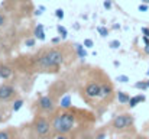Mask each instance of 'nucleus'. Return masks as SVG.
Wrapping results in <instances>:
<instances>
[{"mask_svg":"<svg viewBox=\"0 0 149 139\" xmlns=\"http://www.w3.org/2000/svg\"><path fill=\"white\" fill-rule=\"evenodd\" d=\"M75 125V115L72 112H62L56 115L52 120V129L58 135H67L72 131Z\"/></svg>","mask_w":149,"mask_h":139,"instance_id":"obj_1","label":"nucleus"},{"mask_svg":"<svg viewBox=\"0 0 149 139\" xmlns=\"http://www.w3.org/2000/svg\"><path fill=\"white\" fill-rule=\"evenodd\" d=\"M64 62V54L59 49H48L45 51L39 58H38V67L51 70V68H58Z\"/></svg>","mask_w":149,"mask_h":139,"instance_id":"obj_2","label":"nucleus"},{"mask_svg":"<svg viewBox=\"0 0 149 139\" xmlns=\"http://www.w3.org/2000/svg\"><path fill=\"white\" fill-rule=\"evenodd\" d=\"M52 123H49L45 117L38 116L33 120V132L39 136V138H48L52 132Z\"/></svg>","mask_w":149,"mask_h":139,"instance_id":"obj_3","label":"nucleus"},{"mask_svg":"<svg viewBox=\"0 0 149 139\" xmlns=\"http://www.w3.org/2000/svg\"><path fill=\"white\" fill-rule=\"evenodd\" d=\"M135 122V117L129 113H122V115H117L113 120H111V128L116 129V131H123V129H127L133 125Z\"/></svg>","mask_w":149,"mask_h":139,"instance_id":"obj_4","label":"nucleus"},{"mask_svg":"<svg viewBox=\"0 0 149 139\" xmlns=\"http://www.w3.org/2000/svg\"><path fill=\"white\" fill-rule=\"evenodd\" d=\"M38 107L41 112L44 113H52L54 109H55V100L51 97V96H42L39 97V100L36 101Z\"/></svg>","mask_w":149,"mask_h":139,"instance_id":"obj_5","label":"nucleus"},{"mask_svg":"<svg viewBox=\"0 0 149 139\" xmlns=\"http://www.w3.org/2000/svg\"><path fill=\"white\" fill-rule=\"evenodd\" d=\"M15 96H16V89L12 84H7V83L0 84V101L1 103L10 101Z\"/></svg>","mask_w":149,"mask_h":139,"instance_id":"obj_6","label":"nucleus"},{"mask_svg":"<svg viewBox=\"0 0 149 139\" xmlns=\"http://www.w3.org/2000/svg\"><path fill=\"white\" fill-rule=\"evenodd\" d=\"M84 94L88 98H97L101 96V84L100 83H88L84 89Z\"/></svg>","mask_w":149,"mask_h":139,"instance_id":"obj_7","label":"nucleus"},{"mask_svg":"<svg viewBox=\"0 0 149 139\" xmlns=\"http://www.w3.org/2000/svg\"><path fill=\"white\" fill-rule=\"evenodd\" d=\"M12 74H13L12 67H9V65H6V64H1V65H0V78H1V80H9V78L12 77Z\"/></svg>","mask_w":149,"mask_h":139,"instance_id":"obj_8","label":"nucleus"},{"mask_svg":"<svg viewBox=\"0 0 149 139\" xmlns=\"http://www.w3.org/2000/svg\"><path fill=\"white\" fill-rule=\"evenodd\" d=\"M146 100V97L143 96V94H138V96H133V97H130V101H129V107L130 109H133V107H136L139 103H143Z\"/></svg>","mask_w":149,"mask_h":139,"instance_id":"obj_9","label":"nucleus"},{"mask_svg":"<svg viewBox=\"0 0 149 139\" xmlns=\"http://www.w3.org/2000/svg\"><path fill=\"white\" fill-rule=\"evenodd\" d=\"M33 35H35V38L36 39H39V41H45V32H44V25H38L36 28H35V31H33Z\"/></svg>","mask_w":149,"mask_h":139,"instance_id":"obj_10","label":"nucleus"},{"mask_svg":"<svg viewBox=\"0 0 149 139\" xmlns=\"http://www.w3.org/2000/svg\"><path fill=\"white\" fill-rule=\"evenodd\" d=\"M74 49H75L78 58H81V59L87 58V51H86V46L84 45H81V44H75V45H74Z\"/></svg>","mask_w":149,"mask_h":139,"instance_id":"obj_11","label":"nucleus"},{"mask_svg":"<svg viewBox=\"0 0 149 139\" xmlns=\"http://www.w3.org/2000/svg\"><path fill=\"white\" fill-rule=\"evenodd\" d=\"M117 100H119V103H122V104H129L130 96L125 92H119L117 93Z\"/></svg>","mask_w":149,"mask_h":139,"instance_id":"obj_12","label":"nucleus"},{"mask_svg":"<svg viewBox=\"0 0 149 139\" xmlns=\"http://www.w3.org/2000/svg\"><path fill=\"white\" fill-rule=\"evenodd\" d=\"M113 92V89H111V86L110 84H101V98H106L107 96H110Z\"/></svg>","mask_w":149,"mask_h":139,"instance_id":"obj_13","label":"nucleus"},{"mask_svg":"<svg viewBox=\"0 0 149 139\" xmlns=\"http://www.w3.org/2000/svg\"><path fill=\"white\" fill-rule=\"evenodd\" d=\"M22 106H23V100H22V98H17V100H15V103H13V106H12V110H13V112H19V110L22 109Z\"/></svg>","mask_w":149,"mask_h":139,"instance_id":"obj_14","label":"nucleus"},{"mask_svg":"<svg viewBox=\"0 0 149 139\" xmlns=\"http://www.w3.org/2000/svg\"><path fill=\"white\" fill-rule=\"evenodd\" d=\"M135 89H138V90H148L149 89V86H148V83L146 81H136L135 83Z\"/></svg>","mask_w":149,"mask_h":139,"instance_id":"obj_15","label":"nucleus"},{"mask_svg":"<svg viewBox=\"0 0 149 139\" xmlns=\"http://www.w3.org/2000/svg\"><path fill=\"white\" fill-rule=\"evenodd\" d=\"M56 31H58V34H59V36H61L62 39H65V38L68 36V32H67V29H65L64 26L58 25V26H56Z\"/></svg>","mask_w":149,"mask_h":139,"instance_id":"obj_16","label":"nucleus"},{"mask_svg":"<svg viewBox=\"0 0 149 139\" xmlns=\"http://www.w3.org/2000/svg\"><path fill=\"white\" fill-rule=\"evenodd\" d=\"M97 32H99V35L101 38H106L109 35V29L106 26H97Z\"/></svg>","mask_w":149,"mask_h":139,"instance_id":"obj_17","label":"nucleus"},{"mask_svg":"<svg viewBox=\"0 0 149 139\" xmlns=\"http://www.w3.org/2000/svg\"><path fill=\"white\" fill-rule=\"evenodd\" d=\"M109 46H110L111 49H117V48L120 46V41H119V39H113V41L109 44Z\"/></svg>","mask_w":149,"mask_h":139,"instance_id":"obj_18","label":"nucleus"},{"mask_svg":"<svg viewBox=\"0 0 149 139\" xmlns=\"http://www.w3.org/2000/svg\"><path fill=\"white\" fill-rule=\"evenodd\" d=\"M83 45L86 46V48H93V46H94V42H93V39L87 38V39H84V44H83Z\"/></svg>","mask_w":149,"mask_h":139,"instance_id":"obj_19","label":"nucleus"},{"mask_svg":"<svg viewBox=\"0 0 149 139\" xmlns=\"http://www.w3.org/2000/svg\"><path fill=\"white\" fill-rule=\"evenodd\" d=\"M116 80H117L119 83H127V81H129V77H127V75H117Z\"/></svg>","mask_w":149,"mask_h":139,"instance_id":"obj_20","label":"nucleus"},{"mask_svg":"<svg viewBox=\"0 0 149 139\" xmlns=\"http://www.w3.org/2000/svg\"><path fill=\"white\" fill-rule=\"evenodd\" d=\"M55 16L62 20V19H64V10H62V9H56V10H55Z\"/></svg>","mask_w":149,"mask_h":139,"instance_id":"obj_21","label":"nucleus"},{"mask_svg":"<svg viewBox=\"0 0 149 139\" xmlns=\"http://www.w3.org/2000/svg\"><path fill=\"white\" fill-rule=\"evenodd\" d=\"M0 139H10V133L7 131H0Z\"/></svg>","mask_w":149,"mask_h":139,"instance_id":"obj_22","label":"nucleus"},{"mask_svg":"<svg viewBox=\"0 0 149 139\" xmlns=\"http://www.w3.org/2000/svg\"><path fill=\"white\" fill-rule=\"evenodd\" d=\"M35 39H36V38H29V39H26V41H25V45L26 46H35Z\"/></svg>","mask_w":149,"mask_h":139,"instance_id":"obj_23","label":"nucleus"},{"mask_svg":"<svg viewBox=\"0 0 149 139\" xmlns=\"http://www.w3.org/2000/svg\"><path fill=\"white\" fill-rule=\"evenodd\" d=\"M138 9H139V12H148L149 6H148V4H145V3H141Z\"/></svg>","mask_w":149,"mask_h":139,"instance_id":"obj_24","label":"nucleus"},{"mask_svg":"<svg viewBox=\"0 0 149 139\" xmlns=\"http://www.w3.org/2000/svg\"><path fill=\"white\" fill-rule=\"evenodd\" d=\"M103 6H104V9H107V10H110V9H111V0H104V3H103Z\"/></svg>","mask_w":149,"mask_h":139,"instance_id":"obj_25","label":"nucleus"},{"mask_svg":"<svg viewBox=\"0 0 149 139\" xmlns=\"http://www.w3.org/2000/svg\"><path fill=\"white\" fill-rule=\"evenodd\" d=\"M61 103H62V106H64V107H68V106H70V96H67Z\"/></svg>","mask_w":149,"mask_h":139,"instance_id":"obj_26","label":"nucleus"},{"mask_svg":"<svg viewBox=\"0 0 149 139\" xmlns=\"http://www.w3.org/2000/svg\"><path fill=\"white\" fill-rule=\"evenodd\" d=\"M4 23H6V16L3 13H0V28L4 26Z\"/></svg>","mask_w":149,"mask_h":139,"instance_id":"obj_27","label":"nucleus"},{"mask_svg":"<svg viewBox=\"0 0 149 139\" xmlns=\"http://www.w3.org/2000/svg\"><path fill=\"white\" fill-rule=\"evenodd\" d=\"M141 31H142V34H143L145 36H149V28H146V26H143V28H142Z\"/></svg>","mask_w":149,"mask_h":139,"instance_id":"obj_28","label":"nucleus"},{"mask_svg":"<svg viewBox=\"0 0 149 139\" xmlns=\"http://www.w3.org/2000/svg\"><path fill=\"white\" fill-rule=\"evenodd\" d=\"M142 41H143L145 45H149V36H145V35H143V36H142Z\"/></svg>","mask_w":149,"mask_h":139,"instance_id":"obj_29","label":"nucleus"},{"mask_svg":"<svg viewBox=\"0 0 149 139\" xmlns=\"http://www.w3.org/2000/svg\"><path fill=\"white\" fill-rule=\"evenodd\" d=\"M59 41H61V36H56V38H54V39H52V44H58Z\"/></svg>","mask_w":149,"mask_h":139,"instance_id":"obj_30","label":"nucleus"},{"mask_svg":"<svg viewBox=\"0 0 149 139\" xmlns=\"http://www.w3.org/2000/svg\"><path fill=\"white\" fill-rule=\"evenodd\" d=\"M96 139H106V133H99L96 136Z\"/></svg>","mask_w":149,"mask_h":139,"instance_id":"obj_31","label":"nucleus"},{"mask_svg":"<svg viewBox=\"0 0 149 139\" xmlns=\"http://www.w3.org/2000/svg\"><path fill=\"white\" fill-rule=\"evenodd\" d=\"M143 51H145L146 55H149V45H145V49H143Z\"/></svg>","mask_w":149,"mask_h":139,"instance_id":"obj_32","label":"nucleus"},{"mask_svg":"<svg viewBox=\"0 0 149 139\" xmlns=\"http://www.w3.org/2000/svg\"><path fill=\"white\" fill-rule=\"evenodd\" d=\"M35 15H36V16H41V15H42V10H41V9H38V10L35 12Z\"/></svg>","mask_w":149,"mask_h":139,"instance_id":"obj_33","label":"nucleus"},{"mask_svg":"<svg viewBox=\"0 0 149 139\" xmlns=\"http://www.w3.org/2000/svg\"><path fill=\"white\" fill-rule=\"evenodd\" d=\"M4 120V116H3V112L0 110V122H3Z\"/></svg>","mask_w":149,"mask_h":139,"instance_id":"obj_34","label":"nucleus"},{"mask_svg":"<svg viewBox=\"0 0 149 139\" xmlns=\"http://www.w3.org/2000/svg\"><path fill=\"white\" fill-rule=\"evenodd\" d=\"M56 139H68V138H67L65 135H58V138Z\"/></svg>","mask_w":149,"mask_h":139,"instance_id":"obj_35","label":"nucleus"},{"mask_svg":"<svg viewBox=\"0 0 149 139\" xmlns=\"http://www.w3.org/2000/svg\"><path fill=\"white\" fill-rule=\"evenodd\" d=\"M138 139H148V138H146V136H143V135H139V136H138Z\"/></svg>","mask_w":149,"mask_h":139,"instance_id":"obj_36","label":"nucleus"},{"mask_svg":"<svg viewBox=\"0 0 149 139\" xmlns=\"http://www.w3.org/2000/svg\"><path fill=\"white\" fill-rule=\"evenodd\" d=\"M142 3H145V4H149V0H141Z\"/></svg>","mask_w":149,"mask_h":139,"instance_id":"obj_37","label":"nucleus"},{"mask_svg":"<svg viewBox=\"0 0 149 139\" xmlns=\"http://www.w3.org/2000/svg\"><path fill=\"white\" fill-rule=\"evenodd\" d=\"M146 83H148V86H149V80H146Z\"/></svg>","mask_w":149,"mask_h":139,"instance_id":"obj_38","label":"nucleus"},{"mask_svg":"<svg viewBox=\"0 0 149 139\" xmlns=\"http://www.w3.org/2000/svg\"><path fill=\"white\" fill-rule=\"evenodd\" d=\"M125 139H132V138H125Z\"/></svg>","mask_w":149,"mask_h":139,"instance_id":"obj_39","label":"nucleus"}]
</instances>
